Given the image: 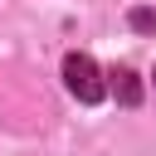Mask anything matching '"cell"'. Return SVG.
<instances>
[{
	"label": "cell",
	"instance_id": "obj_2",
	"mask_svg": "<svg viewBox=\"0 0 156 156\" xmlns=\"http://www.w3.org/2000/svg\"><path fill=\"white\" fill-rule=\"evenodd\" d=\"M117 78H122V83H117V88H122V102H136V98H141V88H136V73H127V68H122Z\"/></svg>",
	"mask_w": 156,
	"mask_h": 156
},
{
	"label": "cell",
	"instance_id": "obj_1",
	"mask_svg": "<svg viewBox=\"0 0 156 156\" xmlns=\"http://www.w3.org/2000/svg\"><path fill=\"white\" fill-rule=\"evenodd\" d=\"M63 83L78 102H102L107 98V83H102V68L88 58V54H68L63 58Z\"/></svg>",
	"mask_w": 156,
	"mask_h": 156
},
{
	"label": "cell",
	"instance_id": "obj_4",
	"mask_svg": "<svg viewBox=\"0 0 156 156\" xmlns=\"http://www.w3.org/2000/svg\"><path fill=\"white\" fill-rule=\"evenodd\" d=\"M151 78H156V73H151Z\"/></svg>",
	"mask_w": 156,
	"mask_h": 156
},
{
	"label": "cell",
	"instance_id": "obj_3",
	"mask_svg": "<svg viewBox=\"0 0 156 156\" xmlns=\"http://www.w3.org/2000/svg\"><path fill=\"white\" fill-rule=\"evenodd\" d=\"M132 24H136V29H156V15H151V10H136Z\"/></svg>",
	"mask_w": 156,
	"mask_h": 156
}]
</instances>
